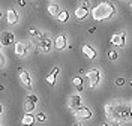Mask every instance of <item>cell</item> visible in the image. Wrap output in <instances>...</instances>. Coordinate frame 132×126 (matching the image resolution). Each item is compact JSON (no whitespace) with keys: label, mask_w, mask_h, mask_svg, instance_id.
<instances>
[{"label":"cell","mask_w":132,"mask_h":126,"mask_svg":"<svg viewBox=\"0 0 132 126\" xmlns=\"http://www.w3.org/2000/svg\"><path fill=\"white\" fill-rule=\"evenodd\" d=\"M114 14H116V8L110 2H102V3H99L98 6H95L92 9V17L98 23L104 21V20H110L111 17H114Z\"/></svg>","instance_id":"1"},{"label":"cell","mask_w":132,"mask_h":126,"mask_svg":"<svg viewBox=\"0 0 132 126\" xmlns=\"http://www.w3.org/2000/svg\"><path fill=\"white\" fill-rule=\"evenodd\" d=\"M116 120L119 122H129L132 120V105H125V104H117L116 105Z\"/></svg>","instance_id":"2"},{"label":"cell","mask_w":132,"mask_h":126,"mask_svg":"<svg viewBox=\"0 0 132 126\" xmlns=\"http://www.w3.org/2000/svg\"><path fill=\"white\" fill-rule=\"evenodd\" d=\"M86 77H87L89 81H90V89H95V87L101 83V71H99L98 68L89 69V71L86 72Z\"/></svg>","instance_id":"3"},{"label":"cell","mask_w":132,"mask_h":126,"mask_svg":"<svg viewBox=\"0 0 132 126\" xmlns=\"http://www.w3.org/2000/svg\"><path fill=\"white\" fill-rule=\"evenodd\" d=\"M36 104H38V95H29L23 104L26 114H32V111H35V108H36Z\"/></svg>","instance_id":"4"},{"label":"cell","mask_w":132,"mask_h":126,"mask_svg":"<svg viewBox=\"0 0 132 126\" xmlns=\"http://www.w3.org/2000/svg\"><path fill=\"white\" fill-rule=\"evenodd\" d=\"M16 71H18V78H20L21 84L24 86L27 90H30V89H32V80H30L29 72H27L26 69H23V68H18Z\"/></svg>","instance_id":"5"},{"label":"cell","mask_w":132,"mask_h":126,"mask_svg":"<svg viewBox=\"0 0 132 126\" xmlns=\"http://www.w3.org/2000/svg\"><path fill=\"white\" fill-rule=\"evenodd\" d=\"M51 45H53V41H51V38H50V35L47 33H42V38L41 41H39V45H38V48L41 50V53H50L51 50Z\"/></svg>","instance_id":"6"},{"label":"cell","mask_w":132,"mask_h":126,"mask_svg":"<svg viewBox=\"0 0 132 126\" xmlns=\"http://www.w3.org/2000/svg\"><path fill=\"white\" fill-rule=\"evenodd\" d=\"M110 41H111V45H113V47L122 48V47L126 45V35H125L123 32H117V33H114L111 36Z\"/></svg>","instance_id":"7"},{"label":"cell","mask_w":132,"mask_h":126,"mask_svg":"<svg viewBox=\"0 0 132 126\" xmlns=\"http://www.w3.org/2000/svg\"><path fill=\"white\" fill-rule=\"evenodd\" d=\"M68 105H69V108L72 110V111H77V110L81 108L82 107V99H81V96H80V93H74V95L69 98Z\"/></svg>","instance_id":"8"},{"label":"cell","mask_w":132,"mask_h":126,"mask_svg":"<svg viewBox=\"0 0 132 126\" xmlns=\"http://www.w3.org/2000/svg\"><path fill=\"white\" fill-rule=\"evenodd\" d=\"M74 116H75V119H80V120H89V119H92L93 113H92L90 108H87V107H81L80 110L74 111Z\"/></svg>","instance_id":"9"},{"label":"cell","mask_w":132,"mask_h":126,"mask_svg":"<svg viewBox=\"0 0 132 126\" xmlns=\"http://www.w3.org/2000/svg\"><path fill=\"white\" fill-rule=\"evenodd\" d=\"M54 47L57 48V50H65V48H69L68 47V39H66V35L60 33L56 36V39H54Z\"/></svg>","instance_id":"10"},{"label":"cell","mask_w":132,"mask_h":126,"mask_svg":"<svg viewBox=\"0 0 132 126\" xmlns=\"http://www.w3.org/2000/svg\"><path fill=\"white\" fill-rule=\"evenodd\" d=\"M14 51H15V54L18 57H24L29 53V47L26 45L24 42H16L15 45H14Z\"/></svg>","instance_id":"11"},{"label":"cell","mask_w":132,"mask_h":126,"mask_svg":"<svg viewBox=\"0 0 132 126\" xmlns=\"http://www.w3.org/2000/svg\"><path fill=\"white\" fill-rule=\"evenodd\" d=\"M15 42V35L12 33V32H3L2 33V45L3 47H9V45H12Z\"/></svg>","instance_id":"12"},{"label":"cell","mask_w":132,"mask_h":126,"mask_svg":"<svg viewBox=\"0 0 132 126\" xmlns=\"http://www.w3.org/2000/svg\"><path fill=\"white\" fill-rule=\"evenodd\" d=\"M116 105H117V104H113V102L105 104L104 110H105V116H107L108 120H113V119H114V116H116Z\"/></svg>","instance_id":"13"},{"label":"cell","mask_w":132,"mask_h":126,"mask_svg":"<svg viewBox=\"0 0 132 126\" xmlns=\"http://www.w3.org/2000/svg\"><path fill=\"white\" fill-rule=\"evenodd\" d=\"M81 50H82V53L86 54V57H89V59H96V56H98V53H96V50L93 48V47H90L89 44H84L81 47Z\"/></svg>","instance_id":"14"},{"label":"cell","mask_w":132,"mask_h":126,"mask_svg":"<svg viewBox=\"0 0 132 126\" xmlns=\"http://www.w3.org/2000/svg\"><path fill=\"white\" fill-rule=\"evenodd\" d=\"M6 20H8L9 24H12V26L18 24V20H20V17H18V12H16L15 9H9L8 12H6Z\"/></svg>","instance_id":"15"},{"label":"cell","mask_w":132,"mask_h":126,"mask_svg":"<svg viewBox=\"0 0 132 126\" xmlns=\"http://www.w3.org/2000/svg\"><path fill=\"white\" fill-rule=\"evenodd\" d=\"M35 122H36V117L32 116V114H24L23 119H21V123H23L24 126H33Z\"/></svg>","instance_id":"16"},{"label":"cell","mask_w":132,"mask_h":126,"mask_svg":"<svg viewBox=\"0 0 132 126\" xmlns=\"http://www.w3.org/2000/svg\"><path fill=\"white\" fill-rule=\"evenodd\" d=\"M74 15H75V18L77 20H86L87 18V15H89V11L87 9H82V8H77V11L74 12Z\"/></svg>","instance_id":"17"},{"label":"cell","mask_w":132,"mask_h":126,"mask_svg":"<svg viewBox=\"0 0 132 126\" xmlns=\"http://www.w3.org/2000/svg\"><path fill=\"white\" fill-rule=\"evenodd\" d=\"M48 12H50V15H51V17L57 18L59 14H60L62 11H60V8H59L57 5H50V6H48Z\"/></svg>","instance_id":"18"},{"label":"cell","mask_w":132,"mask_h":126,"mask_svg":"<svg viewBox=\"0 0 132 126\" xmlns=\"http://www.w3.org/2000/svg\"><path fill=\"white\" fill-rule=\"evenodd\" d=\"M69 17H71V15H69V12L62 9V12L59 14L57 20H59V23H68V21H69Z\"/></svg>","instance_id":"19"},{"label":"cell","mask_w":132,"mask_h":126,"mask_svg":"<svg viewBox=\"0 0 132 126\" xmlns=\"http://www.w3.org/2000/svg\"><path fill=\"white\" fill-rule=\"evenodd\" d=\"M72 84L78 89V92L82 90V78L81 77H74V78H72Z\"/></svg>","instance_id":"20"},{"label":"cell","mask_w":132,"mask_h":126,"mask_svg":"<svg viewBox=\"0 0 132 126\" xmlns=\"http://www.w3.org/2000/svg\"><path fill=\"white\" fill-rule=\"evenodd\" d=\"M107 56H108V59L111 60V62H116V60L119 59V54H117V51L116 50H110L107 53Z\"/></svg>","instance_id":"21"},{"label":"cell","mask_w":132,"mask_h":126,"mask_svg":"<svg viewBox=\"0 0 132 126\" xmlns=\"http://www.w3.org/2000/svg\"><path fill=\"white\" fill-rule=\"evenodd\" d=\"M56 74H54V72H51V74H50L48 77H47V84H48V86H54V84H56Z\"/></svg>","instance_id":"22"},{"label":"cell","mask_w":132,"mask_h":126,"mask_svg":"<svg viewBox=\"0 0 132 126\" xmlns=\"http://www.w3.org/2000/svg\"><path fill=\"white\" fill-rule=\"evenodd\" d=\"M80 8H82V9H90V2L89 0H80Z\"/></svg>","instance_id":"23"},{"label":"cell","mask_w":132,"mask_h":126,"mask_svg":"<svg viewBox=\"0 0 132 126\" xmlns=\"http://www.w3.org/2000/svg\"><path fill=\"white\" fill-rule=\"evenodd\" d=\"M36 120H38V122H41V123H44V122L47 120V116H45V113H38V116H36Z\"/></svg>","instance_id":"24"},{"label":"cell","mask_w":132,"mask_h":126,"mask_svg":"<svg viewBox=\"0 0 132 126\" xmlns=\"http://www.w3.org/2000/svg\"><path fill=\"white\" fill-rule=\"evenodd\" d=\"M114 84L117 86V87H122V86H125V78H123V77H122V78H120V77H119V78H116Z\"/></svg>","instance_id":"25"},{"label":"cell","mask_w":132,"mask_h":126,"mask_svg":"<svg viewBox=\"0 0 132 126\" xmlns=\"http://www.w3.org/2000/svg\"><path fill=\"white\" fill-rule=\"evenodd\" d=\"M120 123H122V122H119V120H116V119L110 120V126H120Z\"/></svg>","instance_id":"26"},{"label":"cell","mask_w":132,"mask_h":126,"mask_svg":"<svg viewBox=\"0 0 132 126\" xmlns=\"http://www.w3.org/2000/svg\"><path fill=\"white\" fill-rule=\"evenodd\" d=\"M18 5L20 6H26V0H18Z\"/></svg>","instance_id":"27"},{"label":"cell","mask_w":132,"mask_h":126,"mask_svg":"<svg viewBox=\"0 0 132 126\" xmlns=\"http://www.w3.org/2000/svg\"><path fill=\"white\" fill-rule=\"evenodd\" d=\"M0 63H2V66L5 65V56H3V54H2V60H0Z\"/></svg>","instance_id":"28"},{"label":"cell","mask_w":132,"mask_h":126,"mask_svg":"<svg viewBox=\"0 0 132 126\" xmlns=\"http://www.w3.org/2000/svg\"><path fill=\"white\" fill-rule=\"evenodd\" d=\"M101 126H110V123H107V122H102V123H101Z\"/></svg>","instance_id":"29"},{"label":"cell","mask_w":132,"mask_h":126,"mask_svg":"<svg viewBox=\"0 0 132 126\" xmlns=\"http://www.w3.org/2000/svg\"><path fill=\"white\" fill-rule=\"evenodd\" d=\"M72 126H82L81 123H75V125H72Z\"/></svg>","instance_id":"30"},{"label":"cell","mask_w":132,"mask_h":126,"mask_svg":"<svg viewBox=\"0 0 132 126\" xmlns=\"http://www.w3.org/2000/svg\"><path fill=\"white\" fill-rule=\"evenodd\" d=\"M129 6H131V9H132V2H131V5H129Z\"/></svg>","instance_id":"31"},{"label":"cell","mask_w":132,"mask_h":126,"mask_svg":"<svg viewBox=\"0 0 132 126\" xmlns=\"http://www.w3.org/2000/svg\"><path fill=\"white\" fill-rule=\"evenodd\" d=\"M131 86H132V80H131Z\"/></svg>","instance_id":"32"},{"label":"cell","mask_w":132,"mask_h":126,"mask_svg":"<svg viewBox=\"0 0 132 126\" xmlns=\"http://www.w3.org/2000/svg\"><path fill=\"white\" fill-rule=\"evenodd\" d=\"M131 105H132V101H131Z\"/></svg>","instance_id":"33"}]
</instances>
